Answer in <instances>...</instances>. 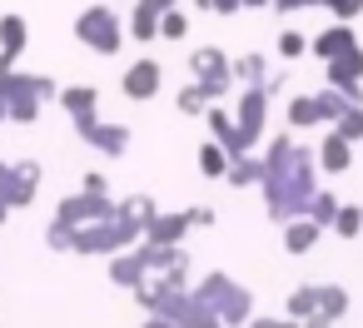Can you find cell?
Listing matches in <instances>:
<instances>
[{
  "label": "cell",
  "mask_w": 363,
  "mask_h": 328,
  "mask_svg": "<svg viewBox=\"0 0 363 328\" xmlns=\"http://www.w3.org/2000/svg\"><path fill=\"white\" fill-rule=\"evenodd\" d=\"M318 174H323L318 169V149L298 145L294 130L269 135L264 140V184H259L269 224H289V219L308 214V204L318 194Z\"/></svg>",
  "instance_id": "obj_1"
},
{
  "label": "cell",
  "mask_w": 363,
  "mask_h": 328,
  "mask_svg": "<svg viewBox=\"0 0 363 328\" xmlns=\"http://www.w3.org/2000/svg\"><path fill=\"white\" fill-rule=\"evenodd\" d=\"M75 40H80L85 50H95V55H105V60L125 50V40H130V26H125V16H120V6H115V0L85 6V11L75 16Z\"/></svg>",
  "instance_id": "obj_2"
},
{
  "label": "cell",
  "mask_w": 363,
  "mask_h": 328,
  "mask_svg": "<svg viewBox=\"0 0 363 328\" xmlns=\"http://www.w3.org/2000/svg\"><path fill=\"white\" fill-rule=\"evenodd\" d=\"M194 293H204L214 308H219V318H224V328H244L254 313H259V303H254V293L244 288V283H234L224 268H209L199 283H194Z\"/></svg>",
  "instance_id": "obj_3"
},
{
  "label": "cell",
  "mask_w": 363,
  "mask_h": 328,
  "mask_svg": "<svg viewBox=\"0 0 363 328\" xmlns=\"http://www.w3.org/2000/svg\"><path fill=\"white\" fill-rule=\"evenodd\" d=\"M135 244H140V234L125 229V224L110 214V219H95V224L75 229V249H70V254H80V259H110V254L135 249Z\"/></svg>",
  "instance_id": "obj_4"
},
{
  "label": "cell",
  "mask_w": 363,
  "mask_h": 328,
  "mask_svg": "<svg viewBox=\"0 0 363 328\" xmlns=\"http://www.w3.org/2000/svg\"><path fill=\"white\" fill-rule=\"evenodd\" d=\"M189 80H199V85L209 90V100H224L229 90H239V85H234V55H224L219 45L189 50Z\"/></svg>",
  "instance_id": "obj_5"
},
{
  "label": "cell",
  "mask_w": 363,
  "mask_h": 328,
  "mask_svg": "<svg viewBox=\"0 0 363 328\" xmlns=\"http://www.w3.org/2000/svg\"><path fill=\"white\" fill-rule=\"evenodd\" d=\"M269 105H274V95H269L264 85H244V90H239L234 120H239V135H244V145H249V149H259V145H264V130H269Z\"/></svg>",
  "instance_id": "obj_6"
},
{
  "label": "cell",
  "mask_w": 363,
  "mask_h": 328,
  "mask_svg": "<svg viewBox=\"0 0 363 328\" xmlns=\"http://www.w3.org/2000/svg\"><path fill=\"white\" fill-rule=\"evenodd\" d=\"M75 135L95 149V154H105V159H125L130 154V145H135V135H130V125H115V120H75Z\"/></svg>",
  "instance_id": "obj_7"
},
{
  "label": "cell",
  "mask_w": 363,
  "mask_h": 328,
  "mask_svg": "<svg viewBox=\"0 0 363 328\" xmlns=\"http://www.w3.org/2000/svg\"><path fill=\"white\" fill-rule=\"evenodd\" d=\"M40 179H45L40 159H11L6 179H0V199H6L11 209H30L35 194H40Z\"/></svg>",
  "instance_id": "obj_8"
},
{
  "label": "cell",
  "mask_w": 363,
  "mask_h": 328,
  "mask_svg": "<svg viewBox=\"0 0 363 328\" xmlns=\"http://www.w3.org/2000/svg\"><path fill=\"white\" fill-rule=\"evenodd\" d=\"M160 90H164V65H160L155 55H140L135 65H125V75H120V95H125V100L150 105Z\"/></svg>",
  "instance_id": "obj_9"
},
{
  "label": "cell",
  "mask_w": 363,
  "mask_h": 328,
  "mask_svg": "<svg viewBox=\"0 0 363 328\" xmlns=\"http://www.w3.org/2000/svg\"><path fill=\"white\" fill-rule=\"evenodd\" d=\"M323 85L343 90L353 105H363V45L343 50L338 60H323Z\"/></svg>",
  "instance_id": "obj_10"
},
{
  "label": "cell",
  "mask_w": 363,
  "mask_h": 328,
  "mask_svg": "<svg viewBox=\"0 0 363 328\" xmlns=\"http://www.w3.org/2000/svg\"><path fill=\"white\" fill-rule=\"evenodd\" d=\"M110 214H115V199H110V194H90V189L65 194V199L55 204V219H65V224H75V229L95 224V219H110Z\"/></svg>",
  "instance_id": "obj_11"
},
{
  "label": "cell",
  "mask_w": 363,
  "mask_h": 328,
  "mask_svg": "<svg viewBox=\"0 0 363 328\" xmlns=\"http://www.w3.org/2000/svg\"><path fill=\"white\" fill-rule=\"evenodd\" d=\"M30 45V21L26 16H0V70H21V55Z\"/></svg>",
  "instance_id": "obj_12"
},
{
  "label": "cell",
  "mask_w": 363,
  "mask_h": 328,
  "mask_svg": "<svg viewBox=\"0 0 363 328\" xmlns=\"http://www.w3.org/2000/svg\"><path fill=\"white\" fill-rule=\"evenodd\" d=\"M105 273H110V283H115V288H130V293H135V288L150 278V264H145V254H140V249H120V254H110V259H105Z\"/></svg>",
  "instance_id": "obj_13"
},
{
  "label": "cell",
  "mask_w": 363,
  "mask_h": 328,
  "mask_svg": "<svg viewBox=\"0 0 363 328\" xmlns=\"http://www.w3.org/2000/svg\"><path fill=\"white\" fill-rule=\"evenodd\" d=\"M279 229H284V234H279V239H284V254H294V259L313 254L318 239L328 234V229H323L318 219H308V214H298V219H289V224H279Z\"/></svg>",
  "instance_id": "obj_14"
},
{
  "label": "cell",
  "mask_w": 363,
  "mask_h": 328,
  "mask_svg": "<svg viewBox=\"0 0 363 328\" xmlns=\"http://www.w3.org/2000/svg\"><path fill=\"white\" fill-rule=\"evenodd\" d=\"M318 169H323V174H348V169H353V140H343V135H338L333 125H323Z\"/></svg>",
  "instance_id": "obj_15"
},
{
  "label": "cell",
  "mask_w": 363,
  "mask_h": 328,
  "mask_svg": "<svg viewBox=\"0 0 363 328\" xmlns=\"http://www.w3.org/2000/svg\"><path fill=\"white\" fill-rule=\"evenodd\" d=\"M353 45H358V30H353L348 21H333L323 35H313V40H308V55H318V60H338V55H343V50H353Z\"/></svg>",
  "instance_id": "obj_16"
},
{
  "label": "cell",
  "mask_w": 363,
  "mask_h": 328,
  "mask_svg": "<svg viewBox=\"0 0 363 328\" xmlns=\"http://www.w3.org/2000/svg\"><path fill=\"white\" fill-rule=\"evenodd\" d=\"M55 105L70 115V125L75 120H95L100 115V90L95 85H60V100Z\"/></svg>",
  "instance_id": "obj_17"
},
{
  "label": "cell",
  "mask_w": 363,
  "mask_h": 328,
  "mask_svg": "<svg viewBox=\"0 0 363 328\" xmlns=\"http://www.w3.org/2000/svg\"><path fill=\"white\" fill-rule=\"evenodd\" d=\"M155 214H160V204H155L150 194H125V199H115V219H120L125 229H135L140 239H145V229H150Z\"/></svg>",
  "instance_id": "obj_18"
},
{
  "label": "cell",
  "mask_w": 363,
  "mask_h": 328,
  "mask_svg": "<svg viewBox=\"0 0 363 328\" xmlns=\"http://www.w3.org/2000/svg\"><path fill=\"white\" fill-rule=\"evenodd\" d=\"M160 21H164V11H155L150 0H135L130 16H125L130 40H135V45H155V40H160Z\"/></svg>",
  "instance_id": "obj_19"
},
{
  "label": "cell",
  "mask_w": 363,
  "mask_h": 328,
  "mask_svg": "<svg viewBox=\"0 0 363 328\" xmlns=\"http://www.w3.org/2000/svg\"><path fill=\"white\" fill-rule=\"evenodd\" d=\"M189 234H194V229H189V214H184V209H174V214H155L150 229H145L150 244H184Z\"/></svg>",
  "instance_id": "obj_20"
},
{
  "label": "cell",
  "mask_w": 363,
  "mask_h": 328,
  "mask_svg": "<svg viewBox=\"0 0 363 328\" xmlns=\"http://www.w3.org/2000/svg\"><path fill=\"white\" fill-rule=\"evenodd\" d=\"M284 125H289V130H318V125H323L318 95H294V100L284 105Z\"/></svg>",
  "instance_id": "obj_21"
},
{
  "label": "cell",
  "mask_w": 363,
  "mask_h": 328,
  "mask_svg": "<svg viewBox=\"0 0 363 328\" xmlns=\"http://www.w3.org/2000/svg\"><path fill=\"white\" fill-rule=\"evenodd\" d=\"M194 164H199V174H204V179H224V174H229V164H234V154H229L219 140H204V145H199V154H194Z\"/></svg>",
  "instance_id": "obj_22"
},
{
  "label": "cell",
  "mask_w": 363,
  "mask_h": 328,
  "mask_svg": "<svg viewBox=\"0 0 363 328\" xmlns=\"http://www.w3.org/2000/svg\"><path fill=\"white\" fill-rule=\"evenodd\" d=\"M224 184H234V189H259V184H264V154H239V159L229 164Z\"/></svg>",
  "instance_id": "obj_23"
},
{
  "label": "cell",
  "mask_w": 363,
  "mask_h": 328,
  "mask_svg": "<svg viewBox=\"0 0 363 328\" xmlns=\"http://www.w3.org/2000/svg\"><path fill=\"white\" fill-rule=\"evenodd\" d=\"M353 308V293L343 283H318V318L328 323H343V313Z\"/></svg>",
  "instance_id": "obj_24"
},
{
  "label": "cell",
  "mask_w": 363,
  "mask_h": 328,
  "mask_svg": "<svg viewBox=\"0 0 363 328\" xmlns=\"http://www.w3.org/2000/svg\"><path fill=\"white\" fill-rule=\"evenodd\" d=\"M269 80V55H259V50H244V55H234V85L244 90V85H264Z\"/></svg>",
  "instance_id": "obj_25"
},
{
  "label": "cell",
  "mask_w": 363,
  "mask_h": 328,
  "mask_svg": "<svg viewBox=\"0 0 363 328\" xmlns=\"http://www.w3.org/2000/svg\"><path fill=\"white\" fill-rule=\"evenodd\" d=\"M209 105H214V100H209V90H204L199 80H189V85L174 95V110H179V115H189V120H204V110H209Z\"/></svg>",
  "instance_id": "obj_26"
},
{
  "label": "cell",
  "mask_w": 363,
  "mask_h": 328,
  "mask_svg": "<svg viewBox=\"0 0 363 328\" xmlns=\"http://www.w3.org/2000/svg\"><path fill=\"white\" fill-rule=\"evenodd\" d=\"M284 313H289V318H298V323H303L308 313H318V283H298V288L284 298Z\"/></svg>",
  "instance_id": "obj_27"
},
{
  "label": "cell",
  "mask_w": 363,
  "mask_h": 328,
  "mask_svg": "<svg viewBox=\"0 0 363 328\" xmlns=\"http://www.w3.org/2000/svg\"><path fill=\"white\" fill-rule=\"evenodd\" d=\"M338 209H343V199H338L333 189H318V194H313V204H308V219H318L323 229H333V219H338Z\"/></svg>",
  "instance_id": "obj_28"
},
{
  "label": "cell",
  "mask_w": 363,
  "mask_h": 328,
  "mask_svg": "<svg viewBox=\"0 0 363 328\" xmlns=\"http://www.w3.org/2000/svg\"><path fill=\"white\" fill-rule=\"evenodd\" d=\"M328 234H338V239H363V204H343Z\"/></svg>",
  "instance_id": "obj_29"
},
{
  "label": "cell",
  "mask_w": 363,
  "mask_h": 328,
  "mask_svg": "<svg viewBox=\"0 0 363 328\" xmlns=\"http://www.w3.org/2000/svg\"><path fill=\"white\" fill-rule=\"evenodd\" d=\"M308 40H313V35H303V30H284V35H279V60H284V65L303 60V55H308Z\"/></svg>",
  "instance_id": "obj_30"
},
{
  "label": "cell",
  "mask_w": 363,
  "mask_h": 328,
  "mask_svg": "<svg viewBox=\"0 0 363 328\" xmlns=\"http://www.w3.org/2000/svg\"><path fill=\"white\" fill-rule=\"evenodd\" d=\"M313 95H318V110H323V125H333V120H338V115H343V110L353 105V100H348L343 90H333V85H323V90H313Z\"/></svg>",
  "instance_id": "obj_31"
},
{
  "label": "cell",
  "mask_w": 363,
  "mask_h": 328,
  "mask_svg": "<svg viewBox=\"0 0 363 328\" xmlns=\"http://www.w3.org/2000/svg\"><path fill=\"white\" fill-rule=\"evenodd\" d=\"M45 249H55V254H70V249H75V224H65V219H50V229H45Z\"/></svg>",
  "instance_id": "obj_32"
},
{
  "label": "cell",
  "mask_w": 363,
  "mask_h": 328,
  "mask_svg": "<svg viewBox=\"0 0 363 328\" xmlns=\"http://www.w3.org/2000/svg\"><path fill=\"white\" fill-rule=\"evenodd\" d=\"M333 130L343 135V140H353V145H363V105H348L338 120H333Z\"/></svg>",
  "instance_id": "obj_33"
},
{
  "label": "cell",
  "mask_w": 363,
  "mask_h": 328,
  "mask_svg": "<svg viewBox=\"0 0 363 328\" xmlns=\"http://www.w3.org/2000/svg\"><path fill=\"white\" fill-rule=\"evenodd\" d=\"M189 35V16L174 6V11H164V21H160V40H184Z\"/></svg>",
  "instance_id": "obj_34"
},
{
  "label": "cell",
  "mask_w": 363,
  "mask_h": 328,
  "mask_svg": "<svg viewBox=\"0 0 363 328\" xmlns=\"http://www.w3.org/2000/svg\"><path fill=\"white\" fill-rule=\"evenodd\" d=\"M244 328H303L298 318H289V313H254Z\"/></svg>",
  "instance_id": "obj_35"
},
{
  "label": "cell",
  "mask_w": 363,
  "mask_h": 328,
  "mask_svg": "<svg viewBox=\"0 0 363 328\" xmlns=\"http://www.w3.org/2000/svg\"><path fill=\"white\" fill-rule=\"evenodd\" d=\"M184 214H189V229H214V219H219L209 204H189Z\"/></svg>",
  "instance_id": "obj_36"
},
{
  "label": "cell",
  "mask_w": 363,
  "mask_h": 328,
  "mask_svg": "<svg viewBox=\"0 0 363 328\" xmlns=\"http://www.w3.org/2000/svg\"><path fill=\"white\" fill-rule=\"evenodd\" d=\"M358 16H363V0H338V6H333V21H348L353 26Z\"/></svg>",
  "instance_id": "obj_37"
},
{
  "label": "cell",
  "mask_w": 363,
  "mask_h": 328,
  "mask_svg": "<svg viewBox=\"0 0 363 328\" xmlns=\"http://www.w3.org/2000/svg\"><path fill=\"white\" fill-rule=\"evenodd\" d=\"M80 189H90V194H110V179H105L100 169H90V174L80 179Z\"/></svg>",
  "instance_id": "obj_38"
},
{
  "label": "cell",
  "mask_w": 363,
  "mask_h": 328,
  "mask_svg": "<svg viewBox=\"0 0 363 328\" xmlns=\"http://www.w3.org/2000/svg\"><path fill=\"white\" fill-rule=\"evenodd\" d=\"M140 328H179V323H174V318H164V313H145V318H140Z\"/></svg>",
  "instance_id": "obj_39"
},
{
  "label": "cell",
  "mask_w": 363,
  "mask_h": 328,
  "mask_svg": "<svg viewBox=\"0 0 363 328\" xmlns=\"http://www.w3.org/2000/svg\"><path fill=\"white\" fill-rule=\"evenodd\" d=\"M269 11H279V16H294V11H303V0H274Z\"/></svg>",
  "instance_id": "obj_40"
},
{
  "label": "cell",
  "mask_w": 363,
  "mask_h": 328,
  "mask_svg": "<svg viewBox=\"0 0 363 328\" xmlns=\"http://www.w3.org/2000/svg\"><path fill=\"white\" fill-rule=\"evenodd\" d=\"M244 6H239V0H214V16H239Z\"/></svg>",
  "instance_id": "obj_41"
},
{
  "label": "cell",
  "mask_w": 363,
  "mask_h": 328,
  "mask_svg": "<svg viewBox=\"0 0 363 328\" xmlns=\"http://www.w3.org/2000/svg\"><path fill=\"white\" fill-rule=\"evenodd\" d=\"M338 0H303V11H333Z\"/></svg>",
  "instance_id": "obj_42"
},
{
  "label": "cell",
  "mask_w": 363,
  "mask_h": 328,
  "mask_svg": "<svg viewBox=\"0 0 363 328\" xmlns=\"http://www.w3.org/2000/svg\"><path fill=\"white\" fill-rule=\"evenodd\" d=\"M239 6H244V11H269L274 0H239Z\"/></svg>",
  "instance_id": "obj_43"
},
{
  "label": "cell",
  "mask_w": 363,
  "mask_h": 328,
  "mask_svg": "<svg viewBox=\"0 0 363 328\" xmlns=\"http://www.w3.org/2000/svg\"><path fill=\"white\" fill-rule=\"evenodd\" d=\"M150 6H155V11H174V6H179V0H150Z\"/></svg>",
  "instance_id": "obj_44"
},
{
  "label": "cell",
  "mask_w": 363,
  "mask_h": 328,
  "mask_svg": "<svg viewBox=\"0 0 363 328\" xmlns=\"http://www.w3.org/2000/svg\"><path fill=\"white\" fill-rule=\"evenodd\" d=\"M11 214H16V209H11L6 199H0V229H6V219H11Z\"/></svg>",
  "instance_id": "obj_45"
},
{
  "label": "cell",
  "mask_w": 363,
  "mask_h": 328,
  "mask_svg": "<svg viewBox=\"0 0 363 328\" xmlns=\"http://www.w3.org/2000/svg\"><path fill=\"white\" fill-rule=\"evenodd\" d=\"M189 6H194V11H209V16H214V0H189Z\"/></svg>",
  "instance_id": "obj_46"
},
{
  "label": "cell",
  "mask_w": 363,
  "mask_h": 328,
  "mask_svg": "<svg viewBox=\"0 0 363 328\" xmlns=\"http://www.w3.org/2000/svg\"><path fill=\"white\" fill-rule=\"evenodd\" d=\"M6 169H11V164H6V159H0V179H6Z\"/></svg>",
  "instance_id": "obj_47"
},
{
  "label": "cell",
  "mask_w": 363,
  "mask_h": 328,
  "mask_svg": "<svg viewBox=\"0 0 363 328\" xmlns=\"http://www.w3.org/2000/svg\"><path fill=\"white\" fill-rule=\"evenodd\" d=\"M115 6H135V0H115Z\"/></svg>",
  "instance_id": "obj_48"
}]
</instances>
